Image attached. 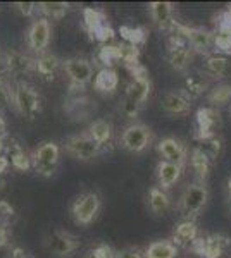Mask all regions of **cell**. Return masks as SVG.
<instances>
[{
  "label": "cell",
  "instance_id": "cell-24",
  "mask_svg": "<svg viewBox=\"0 0 231 258\" xmlns=\"http://www.w3.org/2000/svg\"><path fill=\"white\" fill-rule=\"evenodd\" d=\"M119 86V76L114 69L102 68L94 78V90L102 95H114Z\"/></svg>",
  "mask_w": 231,
  "mask_h": 258
},
{
  "label": "cell",
  "instance_id": "cell-38",
  "mask_svg": "<svg viewBox=\"0 0 231 258\" xmlns=\"http://www.w3.org/2000/svg\"><path fill=\"white\" fill-rule=\"evenodd\" d=\"M200 148L204 150L205 153H207L209 157H211V160L216 164L217 160H219L221 157V152H222V138L219 135L214 136V138L207 140V141H202V143L199 145Z\"/></svg>",
  "mask_w": 231,
  "mask_h": 258
},
{
  "label": "cell",
  "instance_id": "cell-20",
  "mask_svg": "<svg viewBox=\"0 0 231 258\" xmlns=\"http://www.w3.org/2000/svg\"><path fill=\"white\" fill-rule=\"evenodd\" d=\"M199 226L195 220H179L173 229V238L171 241L178 248H192V244L195 243V239L199 238Z\"/></svg>",
  "mask_w": 231,
  "mask_h": 258
},
{
  "label": "cell",
  "instance_id": "cell-5",
  "mask_svg": "<svg viewBox=\"0 0 231 258\" xmlns=\"http://www.w3.org/2000/svg\"><path fill=\"white\" fill-rule=\"evenodd\" d=\"M173 33H178L181 35L187 43L190 45V48L193 52L200 53L204 57H209L214 53V31L207 30V28L202 26H187V24H181L176 21ZM171 33V35H173Z\"/></svg>",
  "mask_w": 231,
  "mask_h": 258
},
{
  "label": "cell",
  "instance_id": "cell-27",
  "mask_svg": "<svg viewBox=\"0 0 231 258\" xmlns=\"http://www.w3.org/2000/svg\"><path fill=\"white\" fill-rule=\"evenodd\" d=\"M64 110L68 112V115H71L74 120H81L86 119L91 112L95 110V105H91V100L83 97V95H78V97H73L66 102Z\"/></svg>",
  "mask_w": 231,
  "mask_h": 258
},
{
  "label": "cell",
  "instance_id": "cell-35",
  "mask_svg": "<svg viewBox=\"0 0 231 258\" xmlns=\"http://www.w3.org/2000/svg\"><path fill=\"white\" fill-rule=\"evenodd\" d=\"M209 88V80L204 76H188L184 80V91L190 95L192 98L204 95Z\"/></svg>",
  "mask_w": 231,
  "mask_h": 258
},
{
  "label": "cell",
  "instance_id": "cell-39",
  "mask_svg": "<svg viewBox=\"0 0 231 258\" xmlns=\"http://www.w3.org/2000/svg\"><path fill=\"white\" fill-rule=\"evenodd\" d=\"M14 109V98H12V90L6 81L0 78V112H7Z\"/></svg>",
  "mask_w": 231,
  "mask_h": 258
},
{
  "label": "cell",
  "instance_id": "cell-41",
  "mask_svg": "<svg viewBox=\"0 0 231 258\" xmlns=\"http://www.w3.org/2000/svg\"><path fill=\"white\" fill-rule=\"evenodd\" d=\"M86 258H116V251L112 249V246H109V244L100 243L88 251Z\"/></svg>",
  "mask_w": 231,
  "mask_h": 258
},
{
  "label": "cell",
  "instance_id": "cell-48",
  "mask_svg": "<svg viewBox=\"0 0 231 258\" xmlns=\"http://www.w3.org/2000/svg\"><path fill=\"white\" fill-rule=\"evenodd\" d=\"M0 138H9V133H7V122L4 119V114L0 112Z\"/></svg>",
  "mask_w": 231,
  "mask_h": 258
},
{
  "label": "cell",
  "instance_id": "cell-6",
  "mask_svg": "<svg viewBox=\"0 0 231 258\" xmlns=\"http://www.w3.org/2000/svg\"><path fill=\"white\" fill-rule=\"evenodd\" d=\"M102 209V200L95 191H85L71 205V215L78 226H90L94 224Z\"/></svg>",
  "mask_w": 231,
  "mask_h": 258
},
{
  "label": "cell",
  "instance_id": "cell-21",
  "mask_svg": "<svg viewBox=\"0 0 231 258\" xmlns=\"http://www.w3.org/2000/svg\"><path fill=\"white\" fill-rule=\"evenodd\" d=\"M6 157L9 159L11 165L19 172H26L31 169V155L23 148V145L14 138H7L6 143Z\"/></svg>",
  "mask_w": 231,
  "mask_h": 258
},
{
  "label": "cell",
  "instance_id": "cell-11",
  "mask_svg": "<svg viewBox=\"0 0 231 258\" xmlns=\"http://www.w3.org/2000/svg\"><path fill=\"white\" fill-rule=\"evenodd\" d=\"M222 124V119H221V112L214 107H200L195 114V140L199 143L202 141H207L217 136V131H219Z\"/></svg>",
  "mask_w": 231,
  "mask_h": 258
},
{
  "label": "cell",
  "instance_id": "cell-36",
  "mask_svg": "<svg viewBox=\"0 0 231 258\" xmlns=\"http://www.w3.org/2000/svg\"><path fill=\"white\" fill-rule=\"evenodd\" d=\"M140 47L129 43H119V62H123L126 68L140 64Z\"/></svg>",
  "mask_w": 231,
  "mask_h": 258
},
{
  "label": "cell",
  "instance_id": "cell-37",
  "mask_svg": "<svg viewBox=\"0 0 231 258\" xmlns=\"http://www.w3.org/2000/svg\"><path fill=\"white\" fill-rule=\"evenodd\" d=\"M214 53L228 57L231 55V33L214 31Z\"/></svg>",
  "mask_w": 231,
  "mask_h": 258
},
{
  "label": "cell",
  "instance_id": "cell-28",
  "mask_svg": "<svg viewBox=\"0 0 231 258\" xmlns=\"http://www.w3.org/2000/svg\"><path fill=\"white\" fill-rule=\"evenodd\" d=\"M145 258H176L178 256V246L171 239H157L152 241L145 249Z\"/></svg>",
  "mask_w": 231,
  "mask_h": 258
},
{
  "label": "cell",
  "instance_id": "cell-8",
  "mask_svg": "<svg viewBox=\"0 0 231 258\" xmlns=\"http://www.w3.org/2000/svg\"><path fill=\"white\" fill-rule=\"evenodd\" d=\"M154 133L147 124L144 122H131L124 127L121 135V148L129 153H144L147 148L152 145Z\"/></svg>",
  "mask_w": 231,
  "mask_h": 258
},
{
  "label": "cell",
  "instance_id": "cell-23",
  "mask_svg": "<svg viewBox=\"0 0 231 258\" xmlns=\"http://www.w3.org/2000/svg\"><path fill=\"white\" fill-rule=\"evenodd\" d=\"M61 68H62V60L59 59L56 53L49 52V50L35 57V71L43 80H54L57 71Z\"/></svg>",
  "mask_w": 231,
  "mask_h": 258
},
{
  "label": "cell",
  "instance_id": "cell-49",
  "mask_svg": "<svg viewBox=\"0 0 231 258\" xmlns=\"http://www.w3.org/2000/svg\"><path fill=\"white\" fill-rule=\"evenodd\" d=\"M11 255H12V258H29L23 248H14V249H12Z\"/></svg>",
  "mask_w": 231,
  "mask_h": 258
},
{
  "label": "cell",
  "instance_id": "cell-12",
  "mask_svg": "<svg viewBox=\"0 0 231 258\" xmlns=\"http://www.w3.org/2000/svg\"><path fill=\"white\" fill-rule=\"evenodd\" d=\"M193 57V50L187 40L178 33L169 35V41H167V62H169L171 69L176 73H184L188 69Z\"/></svg>",
  "mask_w": 231,
  "mask_h": 258
},
{
  "label": "cell",
  "instance_id": "cell-7",
  "mask_svg": "<svg viewBox=\"0 0 231 258\" xmlns=\"http://www.w3.org/2000/svg\"><path fill=\"white\" fill-rule=\"evenodd\" d=\"M62 148H64V152L69 157L81 162H90L104 153V150L90 138V135L86 131L68 136L64 145H62Z\"/></svg>",
  "mask_w": 231,
  "mask_h": 258
},
{
  "label": "cell",
  "instance_id": "cell-53",
  "mask_svg": "<svg viewBox=\"0 0 231 258\" xmlns=\"http://www.w3.org/2000/svg\"><path fill=\"white\" fill-rule=\"evenodd\" d=\"M228 9H229V11H231V4H229V6H228Z\"/></svg>",
  "mask_w": 231,
  "mask_h": 258
},
{
  "label": "cell",
  "instance_id": "cell-43",
  "mask_svg": "<svg viewBox=\"0 0 231 258\" xmlns=\"http://www.w3.org/2000/svg\"><path fill=\"white\" fill-rule=\"evenodd\" d=\"M16 217V210L7 200H0V224L9 226V222Z\"/></svg>",
  "mask_w": 231,
  "mask_h": 258
},
{
  "label": "cell",
  "instance_id": "cell-52",
  "mask_svg": "<svg viewBox=\"0 0 231 258\" xmlns=\"http://www.w3.org/2000/svg\"><path fill=\"white\" fill-rule=\"evenodd\" d=\"M4 186H6V181H0V189H4Z\"/></svg>",
  "mask_w": 231,
  "mask_h": 258
},
{
  "label": "cell",
  "instance_id": "cell-2",
  "mask_svg": "<svg viewBox=\"0 0 231 258\" xmlns=\"http://www.w3.org/2000/svg\"><path fill=\"white\" fill-rule=\"evenodd\" d=\"M14 98V110L24 119L33 120L41 110V98L35 86H31L26 81H18L12 90Z\"/></svg>",
  "mask_w": 231,
  "mask_h": 258
},
{
  "label": "cell",
  "instance_id": "cell-54",
  "mask_svg": "<svg viewBox=\"0 0 231 258\" xmlns=\"http://www.w3.org/2000/svg\"><path fill=\"white\" fill-rule=\"evenodd\" d=\"M229 114H231V105H229Z\"/></svg>",
  "mask_w": 231,
  "mask_h": 258
},
{
  "label": "cell",
  "instance_id": "cell-31",
  "mask_svg": "<svg viewBox=\"0 0 231 258\" xmlns=\"http://www.w3.org/2000/svg\"><path fill=\"white\" fill-rule=\"evenodd\" d=\"M231 102V85L229 83H219L212 86L211 91L207 93V103L209 107L219 109L222 105H228Z\"/></svg>",
  "mask_w": 231,
  "mask_h": 258
},
{
  "label": "cell",
  "instance_id": "cell-1",
  "mask_svg": "<svg viewBox=\"0 0 231 258\" xmlns=\"http://www.w3.org/2000/svg\"><path fill=\"white\" fill-rule=\"evenodd\" d=\"M209 198H211V191H209L207 182L202 181L190 182L183 189V193L179 195V200L176 203V210L179 212V215L183 219L195 220V217H199L202 214Z\"/></svg>",
  "mask_w": 231,
  "mask_h": 258
},
{
  "label": "cell",
  "instance_id": "cell-40",
  "mask_svg": "<svg viewBox=\"0 0 231 258\" xmlns=\"http://www.w3.org/2000/svg\"><path fill=\"white\" fill-rule=\"evenodd\" d=\"M212 31H229L231 33V11L226 7L224 11H219L214 21Z\"/></svg>",
  "mask_w": 231,
  "mask_h": 258
},
{
  "label": "cell",
  "instance_id": "cell-32",
  "mask_svg": "<svg viewBox=\"0 0 231 258\" xmlns=\"http://www.w3.org/2000/svg\"><path fill=\"white\" fill-rule=\"evenodd\" d=\"M36 9L41 18L50 19H62L69 12L71 6L68 2H40L36 4Z\"/></svg>",
  "mask_w": 231,
  "mask_h": 258
},
{
  "label": "cell",
  "instance_id": "cell-18",
  "mask_svg": "<svg viewBox=\"0 0 231 258\" xmlns=\"http://www.w3.org/2000/svg\"><path fill=\"white\" fill-rule=\"evenodd\" d=\"M161 107L169 115H188L192 110V97L184 90L169 91L162 97Z\"/></svg>",
  "mask_w": 231,
  "mask_h": 258
},
{
  "label": "cell",
  "instance_id": "cell-42",
  "mask_svg": "<svg viewBox=\"0 0 231 258\" xmlns=\"http://www.w3.org/2000/svg\"><path fill=\"white\" fill-rule=\"evenodd\" d=\"M142 107L135 103L133 100H129L128 97H123V102H121V112L126 115L128 119H135L138 117V114H140Z\"/></svg>",
  "mask_w": 231,
  "mask_h": 258
},
{
  "label": "cell",
  "instance_id": "cell-10",
  "mask_svg": "<svg viewBox=\"0 0 231 258\" xmlns=\"http://www.w3.org/2000/svg\"><path fill=\"white\" fill-rule=\"evenodd\" d=\"M231 246V238L224 232L200 234L192 244V251L200 258H221Z\"/></svg>",
  "mask_w": 231,
  "mask_h": 258
},
{
  "label": "cell",
  "instance_id": "cell-9",
  "mask_svg": "<svg viewBox=\"0 0 231 258\" xmlns=\"http://www.w3.org/2000/svg\"><path fill=\"white\" fill-rule=\"evenodd\" d=\"M126 69L131 74V81L126 86L124 97L133 100L140 107H144L147 100L150 98V93H152V83H150L149 78V71L142 64L131 66V68H126Z\"/></svg>",
  "mask_w": 231,
  "mask_h": 258
},
{
  "label": "cell",
  "instance_id": "cell-14",
  "mask_svg": "<svg viewBox=\"0 0 231 258\" xmlns=\"http://www.w3.org/2000/svg\"><path fill=\"white\" fill-rule=\"evenodd\" d=\"M47 248L56 258H71L79 248V238L69 231L54 229L49 234Z\"/></svg>",
  "mask_w": 231,
  "mask_h": 258
},
{
  "label": "cell",
  "instance_id": "cell-44",
  "mask_svg": "<svg viewBox=\"0 0 231 258\" xmlns=\"http://www.w3.org/2000/svg\"><path fill=\"white\" fill-rule=\"evenodd\" d=\"M12 7H14V11L23 16V18H33V14L38 11L36 9V4H33V2H16Z\"/></svg>",
  "mask_w": 231,
  "mask_h": 258
},
{
  "label": "cell",
  "instance_id": "cell-29",
  "mask_svg": "<svg viewBox=\"0 0 231 258\" xmlns=\"http://www.w3.org/2000/svg\"><path fill=\"white\" fill-rule=\"evenodd\" d=\"M204 73L209 74L211 78L222 80L226 74L229 73V60L228 57L219 55V53H212V55L205 57L204 60Z\"/></svg>",
  "mask_w": 231,
  "mask_h": 258
},
{
  "label": "cell",
  "instance_id": "cell-15",
  "mask_svg": "<svg viewBox=\"0 0 231 258\" xmlns=\"http://www.w3.org/2000/svg\"><path fill=\"white\" fill-rule=\"evenodd\" d=\"M157 152L161 155V160L173 162V164L183 165L187 167L188 164V147L184 145V141L174 136H166V138L159 140L157 143Z\"/></svg>",
  "mask_w": 231,
  "mask_h": 258
},
{
  "label": "cell",
  "instance_id": "cell-22",
  "mask_svg": "<svg viewBox=\"0 0 231 258\" xmlns=\"http://www.w3.org/2000/svg\"><path fill=\"white\" fill-rule=\"evenodd\" d=\"M188 164H190V167L193 169V172L197 174L199 181L205 182L209 179V176H211L214 162L211 160V157H209L202 148L195 147V148H192L190 155H188Z\"/></svg>",
  "mask_w": 231,
  "mask_h": 258
},
{
  "label": "cell",
  "instance_id": "cell-25",
  "mask_svg": "<svg viewBox=\"0 0 231 258\" xmlns=\"http://www.w3.org/2000/svg\"><path fill=\"white\" fill-rule=\"evenodd\" d=\"M171 197L167 191L161 189L159 186H152L149 189V195H147V205H149V210L152 212L154 215H164L167 210L171 209Z\"/></svg>",
  "mask_w": 231,
  "mask_h": 258
},
{
  "label": "cell",
  "instance_id": "cell-3",
  "mask_svg": "<svg viewBox=\"0 0 231 258\" xmlns=\"http://www.w3.org/2000/svg\"><path fill=\"white\" fill-rule=\"evenodd\" d=\"M29 155H31V169L38 176L52 177L61 160V147L56 141H43Z\"/></svg>",
  "mask_w": 231,
  "mask_h": 258
},
{
  "label": "cell",
  "instance_id": "cell-46",
  "mask_svg": "<svg viewBox=\"0 0 231 258\" xmlns=\"http://www.w3.org/2000/svg\"><path fill=\"white\" fill-rule=\"evenodd\" d=\"M9 239H11L9 226H4V224H0V248L7 246V244H9Z\"/></svg>",
  "mask_w": 231,
  "mask_h": 258
},
{
  "label": "cell",
  "instance_id": "cell-51",
  "mask_svg": "<svg viewBox=\"0 0 231 258\" xmlns=\"http://www.w3.org/2000/svg\"><path fill=\"white\" fill-rule=\"evenodd\" d=\"M6 143H7V138H0V155L6 152Z\"/></svg>",
  "mask_w": 231,
  "mask_h": 258
},
{
  "label": "cell",
  "instance_id": "cell-4",
  "mask_svg": "<svg viewBox=\"0 0 231 258\" xmlns=\"http://www.w3.org/2000/svg\"><path fill=\"white\" fill-rule=\"evenodd\" d=\"M62 69L69 80V91L78 97V90L83 91L88 83L94 81V64L85 57H69L62 60Z\"/></svg>",
  "mask_w": 231,
  "mask_h": 258
},
{
  "label": "cell",
  "instance_id": "cell-33",
  "mask_svg": "<svg viewBox=\"0 0 231 258\" xmlns=\"http://www.w3.org/2000/svg\"><path fill=\"white\" fill-rule=\"evenodd\" d=\"M119 35L126 43L135 45V47H140L147 41V36H149V31L144 26H131V24H123L119 28Z\"/></svg>",
  "mask_w": 231,
  "mask_h": 258
},
{
  "label": "cell",
  "instance_id": "cell-19",
  "mask_svg": "<svg viewBox=\"0 0 231 258\" xmlns=\"http://www.w3.org/2000/svg\"><path fill=\"white\" fill-rule=\"evenodd\" d=\"M183 165L173 164V162L159 160L155 167V177H157V186L164 191H169L176 182L183 176Z\"/></svg>",
  "mask_w": 231,
  "mask_h": 258
},
{
  "label": "cell",
  "instance_id": "cell-17",
  "mask_svg": "<svg viewBox=\"0 0 231 258\" xmlns=\"http://www.w3.org/2000/svg\"><path fill=\"white\" fill-rule=\"evenodd\" d=\"M149 16L152 19L154 26L167 35L174 30V4L171 2H150L149 4Z\"/></svg>",
  "mask_w": 231,
  "mask_h": 258
},
{
  "label": "cell",
  "instance_id": "cell-50",
  "mask_svg": "<svg viewBox=\"0 0 231 258\" xmlns=\"http://www.w3.org/2000/svg\"><path fill=\"white\" fill-rule=\"evenodd\" d=\"M226 197H228V202L231 203V177H228L226 179Z\"/></svg>",
  "mask_w": 231,
  "mask_h": 258
},
{
  "label": "cell",
  "instance_id": "cell-30",
  "mask_svg": "<svg viewBox=\"0 0 231 258\" xmlns=\"http://www.w3.org/2000/svg\"><path fill=\"white\" fill-rule=\"evenodd\" d=\"M107 23V14L102 9H95V7H85L83 9V24H85V30L90 33V36H94Z\"/></svg>",
  "mask_w": 231,
  "mask_h": 258
},
{
  "label": "cell",
  "instance_id": "cell-13",
  "mask_svg": "<svg viewBox=\"0 0 231 258\" xmlns=\"http://www.w3.org/2000/svg\"><path fill=\"white\" fill-rule=\"evenodd\" d=\"M52 41V23L47 18H36L26 31V45L36 55L47 52Z\"/></svg>",
  "mask_w": 231,
  "mask_h": 258
},
{
  "label": "cell",
  "instance_id": "cell-26",
  "mask_svg": "<svg viewBox=\"0 0 231 258\" xmlns=\"http://www.w3.org/2000/svg\"><path fill=\"white\" fill-rule=\"evenodd\" d=\"M86 133L102 150L112 141V126L106 119H94L88 126Z\"/></svg>",
  "mask_w": 231,
  "mask_h": 258
},
{
  "label": "cell",
  "instance_id": "cell-34",
  "mask_svg": "<svg viewBox=\"0 0 231 258\" xmlns=\"http://www.w3.org/2000/svg\"><path fill=\"white\" fill-rule=\"evenodd\" d=\"M97 59L107 69H112L116 62H119V45H102L97 53Z\"/></svg>",
  "mask_w": 231,
  "mask_h": 258
},
{
  "label": "cell",
  "instance_id": "cell-47",
  "mask_svg": "<svg viewBox=\"0 0 231 258\" xmlns=\"http://www.w3.org/2000/svg\"><path fill=\"white\" fill-rule=\"evenodd\" d=\"M9 167H11V162L2 153V155H0V176H4V174H6L7 170H9Z\"/></svg>",
  "mask_w": 231,
  "mask_h": 258
},
{
  "label": "cell",
  "instance_id": "cell-45",
  "mask_svg": "<svg viewBox=\"0 0 231 258\" xmlns=\"http://www.w3.org/2000/svg\"><path fill=\"white\" fill-rule=\"evenodd\" d=\"M116 258H145V253L138 246H126L116 251Z\"/></svg>",
  "mask_w": 231,
  "mask_h": 258
},
{
  "label": "cell",
  "instance_id": "cell-16",
  "mask_svg": "<svg viewBox=\"0 0 231 258\" xmlns=\"http://www.w3.org/2000/svg\"><path fill=\"white\" fill-rule=\"evenodd\" d=\"M2 62L6 66L7 73L12 74L14 78L28 76L35 71V59L31 55L19 50H6L2 55Z\"/></svg>",
  "mask_w": 231,
  "mask_h": 258
}]
</instances>
